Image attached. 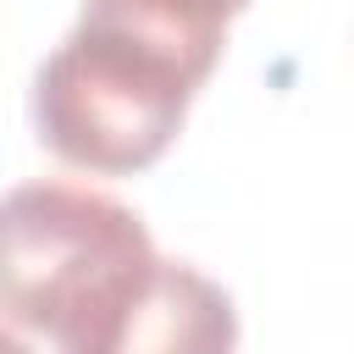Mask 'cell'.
I'll use <instances>...</instances> for the list:
<instances>
[{"instance_id":"obj_2","label":"cell","mask_w":354,"mask_h":354,"mask_svg":"<svg viewBox=\"0 0 354 354\" xmlns=\"http://www.w3.org/2000/svg\"><path fill=\"white\" fill-rule=\"evenodd\" d=\"M227 44L205 0H83L72 33L33 77L39 144L83 171L127 177L155 166Z\"/></svg>"},{"instance_id":"obj_1","label":"cell","mask_w":354,"mask_h":354,"mask_svg":"<svg viewBox=\"0 0 354 354\" xmlns=\"http://www.w3.org/2000/svg\"><path fill=\"white\" fill-rule=\"evenodd\" d=\"M0 321L66 354L238 343L232 299L160 260L144 221L72 183H22L0 199Z\"/></svg>"},{"instance_id":"obj_4","label":"cell","mask_w":354,"mask_h":354,"mask_svg":"<svg viewBox=\"0 0 354 354\" xmlns=\"http://www.w3.org/2000/svg\"><path fill=\"white\" fill-rule=\"evenodd\" d=\"M0 348H17V332L11 326H0Z\"/></svg>"},{"instance_id":"obj_3","label":"cell","mask_w":354,"mask_h":354,"mask_svg":"<svg viewBox=\"0 0 354 354\" xmlns=\"http://www.w3.org/2000/svg\"><path fill=\"white\" fill-rule=\"evenodd\" d=\"M205 6H216V11H221V17H238V11H243V6H249V0H205Z\"/></svg>"}]
</instances>
